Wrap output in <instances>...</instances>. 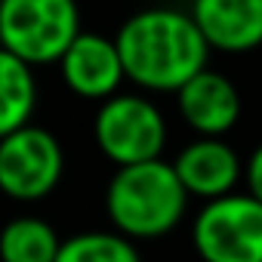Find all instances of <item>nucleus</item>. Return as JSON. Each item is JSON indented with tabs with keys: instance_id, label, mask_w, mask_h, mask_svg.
<instances>
[{
	"instance_id": "13",
	"label": "nucleus",
	"mask_w": 262,
	"mask_h": 262,
	"mask_svg": "<svg viewBox=\"0 0 262 262\" xmlns=\"http://www.w3.org/2000/svg\"><path fill=\"white\" fill-rule=\"evenodd\" d=\"M56 262H142V256L117 231H80L62 241Z\"/></svg>"
},
{
	"instance_id": "9",
	"label": "nucleus",
	"mask_w": 262,
	"mask_h": 262,
	"mask_svg": "<svg viewBox=\"0 0 262 262\" xmlns=\"http://www.w3.org/2000/svg\"><path fill=\"white\" fill-rule=\"evenodd\" d=\"M176 105L182 120L204 139H222L241 117V93L234 80L213 68L191 77L176 93Z\"/></svg>"
},
{
	"instance_id": "5",
	"label": "nucleus",
	"mask_w": 262,
	"mask_h": 262,
	"mask_svg": "<svg viewBox=\"0 0 262 262\" xmlns=\"http://www.w3.org/2000/svg\"><path fill=\"white\" fill-rule=\"evenodd\" d=\"M191 244L204 262H262V204L247 191L204 204Z\"/></svg>"
},
{
	"instance_id": "6",
	"label": "nucleus",
	"mask_w": 262,
	"mask_h": 262,
	"mask_svg": "<svg viewBox=\"0 0 262 262\" xmlns=\"http://www.w3.org/2000/svg\"><path fill=\"white\" fill-rule=\"evenodd\" d=\"M65 173L62 142L47 126L28 123L0 139V191L19 204L43 201Z\"/></svg>"
},
{
	"instance_id": "14",
	"label": "nucleus",
	"mask_w": 262,
	"mask_h": 262,
	"mask_svg": "<svg viewBox=\"0 0 262 262\" xmlns=\"http://www.w3.org/2000/svg\"><path fill=\"white\" fill-rule=\"evenodd\" d=\"M244 182H247V194L262 204V142L250 151L244 164Z\"/></svg>"
},
{
	"instance_id": "11",
	"label": "nucleus",
	"mask_w": 262,
	"mask_h": 262,
	"mask_svg": "<svg viewBox=\"0 0 262 262\" xmlns=\"http://www.w3.org/2000/svg\"><path fill=\"white\" fill-rule=\"evenodd\" d=\"M37 108V77L31 65L0 50V139L31 123Z\"/></svg>"
},
{
	"instance_id": "12",
	"label": "nucleus",
	"mask_w": 262,
	"mask_h": 262,
	"mask_svg": "<svg viewBox=\"0 0 262 262\" xmlns=\"http://www.w3.org/2000/svg\"><path fill=\"white\" fill-rule=\"evenodd\" d=\"M59 250V231L40 216L25 213L0 228V262H56Z\"/></svg>"
},
{
	"instance_id": "3",
	"label": "nucleus",
	"mask_w": 262,
	"mask_h": 262,
	"mask_svg": "<svg viewBox=\"0 0 262 262\" xmlns=\"http://www.w3.org/2000/svg\"><path fill=\"white\" fill-rule=\"evenodd\" d=\"M80 13L71 0H4L0 4V50L25 65L62 62L80 37Z\"/></svg>"
},
{
	"instance_id": "4",
	"label": "nucleus",
	"mask_w": 262,
	"mask_h": 262,
	"mask_svg": "<svg viewBox=\"0 0 262 262\" xmlns=\"http://www.w3.org/2000/svg\"><path fill=\"white\" fill-rule=\"evenodd\" d=\"M93 139L117 170L161 161L167 145V117L148 96L117 93L99 105L93 117Z\"/></svg>"
},
{
	"instance_id": "10",
	"label": "nucleus",
	"mask_w": 262,
	"mask_h": 262,
	"mask_svg": "<svg viewBox=\"0 0 262 262\" xmlns=\"http://www.w3.org/2000/svg\"><path fill=\"white\" fill-rule=\"evenodd\" d=\"M188 13L210 50L250 53L262 43V0H198Z\"/></svg>"
},
{
	"instance_id": "1",
	"label": "nucleus",
	"mask_w": 262,
	"mask_h": 262,
	"mask_svg": "<svg viewBox=\"0 0 262 262\" xmlns=\"http://www.w3.org/2000/svg\"><path fill=\"white\" fill-rule=\"evenodd\" d=\"M126 80L151 93H179L207 71L210 47L185 10L155 7L133 13L114 34Z\"/></svg>"
},
{
	"instance_id": "2",
	"label": "nucleus",
	"mask_w": 262,
	"mask_h": 262,
	"mask_svg": "<svg viewBox=\"0 0 262 262\" xmlns=\"http://www.w3.org/2000/svg\"><path fill=\"white\" fill-rule=\"evenodd\" d=\"M105 210L117 234L129 241H151L170 234L185 210L188 191L179 182L173 161H148L114 170L105 188Z\"/></svg>"
},
{
	"instance_id": "8",
	"label": "nucleus",
	"mask_w": 262,
	"mask_h": 262,
	"mask_svg": "<svg viewBox=\"0 0 262 262\" xmlns=\"http://www.w3.org/2000/svg\"><path fill=\"white\" fill-rule=\"evenodd\" d=\"M173 170L185 185L188 198L219 201L234 194V185L244 179V161L225 139H191L176 158Z\"/></svg>"
},
{
	"instance_id": "7",
	"label": "nucleus",
	"mask_w": 262,
	"mask_h": 262,
	"mask_svg": "<svg viewBox=\"0 0 262 262\" xmlns=\"http://www.w3.org/2000/svg\"><path fill=\"white\" fill-rule=\"evenodd\" d=\"M59 68L71 93L83 99H99V102L117 96L120 83L126 80L123 59L114 37H105L99 31H80V37L62 56Z\"/></svg>"
}]
</instances>
